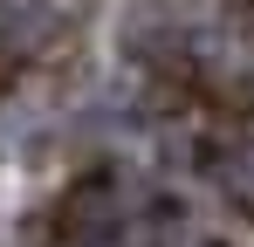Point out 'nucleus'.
Returning <instances> with one entry per match:
<instances>
[{
	"label": "nucleus",
	"mask_w": 254,
	"mask_h": 247,
	"mask_svg": "<svg viewBox=\"0 0 254 247\" xmlns=\"http://www.w3.org/2000/svg\"><path fill=\"white\" fill-rule=\"evenodd\" d=\"M227 192H234V206L254 220V151H241V158L227 165Z\"/></svg>",
	"instance_id": "f03ea898"
},
{
	"label": "nucleus",
	"mask_w": 254,
	"mask_h": 247,
	"mask_svg": "<svg viewBox=\"0 0 254 247\" xmlns=\"http://www.w3.org/2000/svg\"><path fill=\"white\" fill-rule=\"evenodd\" d=\"M89 0H0V48L7 55H35L62 35Z\"/></svg>",
	"instance_id": "f257e3e1"
}]
</instances>
